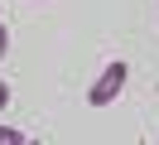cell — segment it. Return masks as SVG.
<instances>
[{"label":"cell","mask_w":159,"mask_h":145,"mask_svg":"<svg viewBox=\"0 0 159 145\" xmlns=\"http://www.w3.org/2000/svg\"><path fill=\"white\" fill-rule=\"evenodd\" d=\"M5 48H10V34H5V19H0V58H5Z\"/></svg>","instance_id":"3"},{"label":"cell","mask_w":159,"mask_h":145,"mask_svg":"<svg viewBox=\"0 0 159 145\" xmlns=\"http://www.w3.org/2000/svg\"><path fill=\"white\" fill-rule=\"evenodd\" d=\"M125 73H130V68L120 63V58H116V63H106V73L97 77V87L87 92V102H92V106H106L111 97H120V87H125Z\"/></svg>","instance_id":"1"},{"label":"cell","mask_w":159,"mask_h":145,"mask_svg":"<svg viewBox=\"0 0 159 145\" xmlns=\"http://www.w3.org/2000/svg\"><path fill=\"white\" fill-rule=\"evenodd\" d=\"M0 145H34V140L20 135V131H10V126H0Z\"/></svg>","instance_id":"2"},{"label":"cell","mask_w":159,"mask_h":145,"mask_svg":"<svg viewBox=\"0 0 159 145\" xmlns=\"http://www.w3.org/2000/svg\"><path fill=\"white\" fill-rule=\"evenodd\" d=\"M5 102H10V87H5V82H0V106H5Z\"/></svg>","instance_id":"4"}]
</instances>
